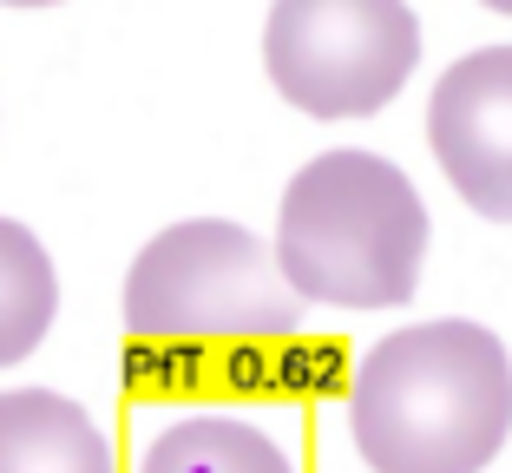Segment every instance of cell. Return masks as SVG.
Instances as JSON below:
<instances>
[{
  "label": "cell",
  "instance_id": "ba28073f",
  "mask_svg": "<svg viewBox=\"0 0 512 473\" xmlns=\"http://www.w3.org/2000/svg\"><path fill=\"white\" fill-rule=\"evenodd\" d=\"M60 316V270L27 224L0 217V368L27 362Z\"/></svg>",
  "mask_w": 512,
  "mask_h": 473
},
{
  "label": "cell",
  "instance_id": "6da1fadb",
  "mask_svg": "<svg viewBox=\"0 0 512 473\" xmlns=\"http://www.w3.org/2000/svg\"><path fill=\"white\" fill-rule=\"evenodd\" d=\"M506 434L512 355L486 322H407L348 375V441L375 473H486Z\"/></svg>",
  "mask_w": 512,
  "mask_h": 473
},
{
  "label": "cell",
  "instance_id": "3957f363",
  "mask_svg": "<svg viewBox=\"0 0 512 473\" xmlns=\"http://www.w3.org/2000/svg\"><path fill=\"white\" fill-rule=\"evenodd\" d=\"M119 316L145 355L204 362L289 342L302 329V296L256 230L230 217H184L132 257Z\"/></svg>",
  "mask_w": 512,
  "mask_h": 473
},
{
  "label": "cell",
  "instance_id": "7a4b0ae2",
  "mask_svg": "<svg viewBox=\"0 0 512 473\" xmlns=\"http://www.w3.org/2000/svg\"><path fill=\"white\" fill-rule=\"evenodd\" d=\"M427 237V204L394 158L322 152L289 178L270 250L302 303L394 309L421 290Z\"/></svg>",
  "mask_w": 512,
  "mask_h": 473
},
{
  "label": "cell",
  "instance_id": "8992f818",
  "mask_svg": "<svg viewBox=\"0 0 512 473\" xmlns=\"http://www.w3.org/2000/svg\"><path fill=\"white\" fill-rule=\"evenodd\" d=\"M0 473H119L106 428L53 388L0 395Z\"/></svg>",
  "mask_w": 512,
  "mask_h": 473
},
{
  "label": "cell",
  "instance_id": "30bf717a",
  "mask_svg": "<svg viewBox=\"0 0 512 473\" xmlns=\"http://www.w3.org/2000/svg\"><path fill=\"white\" fill-rule=\"evenodd\" d=\"M486 7H493V14H512V0H486Z\"/></svg>",
  "mask_w": 512,
  "mask_h": 473
},
{
  "label": "cell",
  "instance_id": "277c9868",
  "mask_svg": "<svg viewBox=\"0 0 512 473\" xmlns=\"http://www.w3.org/2000/svg\"><path fill=\"white\" fill-rule=\"evenodd\" d=\"M421 20L407 0H276L263 27L270 86L309 119H368L414 79Z\"/></svg>",
  "mask_w": 512,
  "mask_h": 473
},
{
  "label": "cell",
  "instance_id": "5b68a950",
  "mask_svg": "<svg viewBox=\"0 0 512 473\" xmlns=\"http://www.w3.org/2000/svg\"><path fill=\"white\" fill-rule=\"evenodd\" d=\"M427 145L473 211L512 224V46H480L440 73Z\"/></svg>",
  "mask_w": 512,
  "mask_h": 473
},
{
  "label": "cell",
  "instance_id": "9c48e42d",
  "mask_svg": "<svg viewBox=\"0 0 512 473\" xmlns=\"http://www.w3.org/2000/svg\"><path fill=\"white\" fill-rule=\"evenodd\" d=\"M7 7H60V0H7Z\"/></svg>",
  "mask_w": 512,
  "mask_h": 473
},
{
  "label": "cell",
  "instance_id": "52a82bcc",
  "mask_svg": "<svg viewBox=\"0 0 512 473\" xmlns=\"http://www.w3.org/2000/svg\"><path fill=\"white\" fill-rule=\"evenodd\" d=\"M138 473H296V460L243 414H178L145 441Z\"/></svg>",
  "mask_w": 512,
  "mask_h": 473
}]
</instances>
